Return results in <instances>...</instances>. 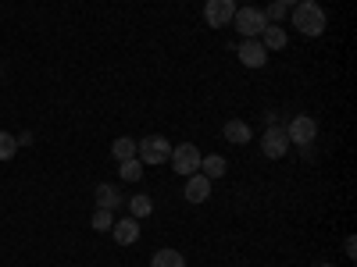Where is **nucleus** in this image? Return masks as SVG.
<instances>
[{"instance_id": "obj_1", "label": "nucleus", "mask_w": 357, "mask_h": 267, "mask_svg": "<svg viewBox=\"0 0 357 267\" xmlns=\"http://www.w3.org/2000/svg\"><path fill=\"white\" fill-rule=\"evenodd\" d=\"M289 22H293V29H296L301 36H321L325 25H329L321 4H296L293 15H289Z\"/></svg>"}, {"instance_id": "obj_2", "label": "nucleus", "mask_w": 357, "mask_h": 267, "mask_svg": "<svg viewBox=\"0 0 357 267\" xmlns=\"http://www.w3.org/2000/svg\"><path fill=\"white\" fill-rule=\"evenodd\" d=\"M200 150L193 143H178V146H172V157H168V164H172V171L175 175H183V178H190V175H197L200 171Z\"/></svg>"}, {"instance_id": "obj_3", "label": "nucleus", "mask_w": 357, "mask_h": 267, "mask_svg": "<svg viewBox=\"0 0 357 267\" xmlns=\"http://www.w3.org/2000/svg\"><path fill=\"white\" fill-rule=\"evenodd\" d=\"M136 157L139 164H165L172 157V143L165 136H143L136 143Z\"/></svg>"}, {"instance_id": "obj_4", "label": "nucleus", "mask_w": 357, "mask_h": 267, "mask_svg": "<svg viewBox=\"0 0 357 267\" xmlns=\"http://www.w3.org/2000/svg\"><path fill=\"white\" fill-rule=\"evenodd\" d=\"M264 15H261V8H236V15H232V29L240 33L243 40H257L261 33H264Z\"/></svg>"}, {"instance_id": "obj_5", "label": "nucleus", "mask_w": 357, "mask_h": 267, "mask_svg": "<svg viewBox=\"0 0 357 267\" xmlns=\"http://www.w3.org/2000/svg\"><path fill=\"white\" fill-rule=\"evenodd\" d=\"M289 136H286V129L282 125H268L264 129V136H261V154L264 157H272V161H282L286 154H289Z\"/></svg>"}, {"instance_id": "obj_6", "label": "nucleus", "mask_w": 357, "mask_h": 267, "mask_svg": "<svg viewBox=\"0 0 357 267\" xmlns=\"http://www.w3.org/2000/svg\"><path fill=\"white\" fill-rule=\"evenodd\" d=\"M286 136H289V143H296V146H304V150H307V146L318 139V122L311 114H296L293 122L286 125Z\"/></svg>"}, {"instance_id": "obj_7", "label": "nucleus", "mask_w": 357, "mask_h": 267, "mask_svg": "<svg viewBox=\"0 0 357 267\" xmlns=\"http://www.w3.org/2000/svg\"><path fill=\"white\" fill-rule=\"evenodd\" d=\"M236 8H240L236 0H207V4H204V22L211 29H225V25H232Z\"/></svg>"}, {"instance_id": "obj_8", "label": "nucleus", "mask_w": 357, "mask_h": 267, "mask_svg": "<svg viewBox=\"0 0 357 267\" xmlns=\"http://www.w3.org/2000/svg\"><path fill=\"white\" fill-rule=\"evenodd\" d=\"M236 57H240L243 68H264L268 65V50L261 47V40H243L240 47H232Z\"/></svg>"}, {"instance_id": "obj_9", "label": "nucleus", "mask_w": 357, "mask_h": 267, "mask_svg": "<svg viewBox=\"0 0 357 267\" xmlns=\"http://www.w3.org/2000/svg\"><path fill=\"white\" fill-rule=\"evenodd\" d=\"M183 196H186V203H204L207 196H211V178H204L200 171H197V175H190V178H186Z\"/></svg>"}, {"instance_id": "obj_10", "label": "nucleus", "mask_w": 357, "mask_h": 267, "mask_svg": "<svg viewBox=\"0 0 357 267\" xmlns=\"http://www.w3.org/2000/svg\"><path fill=\"white\" fill-rule=\"evenodd\" d=\"M111 235H114L118 246H132V243H139V221H136V218L114 221V225H111Z\"/></svg>"}, {"instance_id": "obj_11", "label": "nucleus", "mask_w": 357, "mask_h": 267, "mask_svg": "<svg viewBox=\"0 0 357 267\" xmlns=\"http://www.w3.org/2000/svg\"><path fill=\"white\" fill-rule=\"evenodd\" d=\"M222 136H225L232 146H243V143H250V125L240 122V118H229V122L222 125Z\"/></svg>"}, {"instance_id": "obj_12", "label": "nucleus", "mask_w": 357, "mask_h": 267, "mask_svg": "<svg viewBox=\"0 0 357 267\" xmlns=\"http://www.w3.org/2000/svg\"><path fill=\"white\" fill-rule=\"evenodd\" d=\"M257 40H261V47H264L268 54H272V50H282V47L289 43V36H286L282 25H264V33H261Z\"/></svg>"}, {"instance_id": "obj_13", "label": "nucleus", "mask_w": 357, "mask_h": 267, "mask_svg": "<svg viewBox=\"0 0 357 267\" xmlns=\"http://www.w3.org/2000/svg\"><path fill=\"white\" fill-rule=\"evenodd\" d=\"M93 196H97V207H100V211H118V207H122V193H118L114 186H107V182L97 186Z\"/></svg>"}, {"instance_id": "obj_14", "label": "nucleus", "mask_w": 357, "mask_h": 267, "mask_svg": "<svg viewBox=\"0 0 357 267\" xmlns=\"http://www.w3.org/2000/svg\"><path fill=\"white\" fill-rule=\"evenodd\" d=\"M151 267H186V257L178 253V250H158L154 257H151Z\"/></svg>"}, {"instance_id": "obj_15", "label": "nucleus", "mask_w": 357, "mask_h": 267, "mask_svg": "<svg viewBox=\"0 0 357 267\" xmlns=\"http://www.w3.org/2000/svg\"><path fill=\"white\" fill-rule=\"evenodd\" d=\"M129 214H132L136 221H143V218H151V214H154V200L146 196V193H136V196L129 200Z\"/></svg>"}, {"instance_id": "obj_16", "label": "nucleus", "mask_w": 357, "mask_h": 267, "mask_svg": "<svg viewBox=\"0 0 357 267\" xmlns=\"http://www.w3.org/2000/svg\"><path fill=\"white\" fill-rule=\"evenodd\" d=\"M111 154H114V161H132L136 157V139L132 136H118L111 143Z\"/></svg>"}, {"instance_id": "obj_17", "label": "nucleus", "mask_w": 357, "mask_h": 267, "mask_svg": "<svg viewBox=\"0 0 357 267\" xmlns=\"http://www.w3.org/2000/svg\"><path fill=\"white\" fill-rule=\"evenodd\" d=\"M225 168H229L225 157H200V175H204V178H211V182L225 175Z\"/></svg>"}, {"instance_id": "obj_18", "label": "nucleus", "mask_w": 357, "mask_h": 267, "mask_svg": "<svg viewBox=\"0 0 357 267\" xmlns=\"http://www.w3.org/2000/svg\"><path fill=\"white\" fill-rule=\"evenodd\" d=\"M118 175H122V182H139V178H143V164H139V157H132V161H118Z\"/></svg>"}, {"instance_id": "obj_19", "label": "nucleus", "mask_w": 357, "mask_h": 267, "mask_svg": "<svg viewBox=\"0 0 357 267\" xmlns=\"http://www.w3.org/2000/svg\"><path fill=\"white\" fill-rule=\"evenodd\" d=\"M15 154H18V136L0 132V161H11Z\"/></svg>"}, {"instance_id": "obj_20", "label": "nucleus", "mask_w": 357, "mask_h": 267, "mask_svg": "<svg viewBox=\"0 0 357 267\" xmlns=\"http://www.w3.org/2000/svg\"><path fill=\"white\" fill-rule=\"evenodd\" d=\"M261 15H264V22H268V25H279V22H282V18L289 15V8H282L279 0H272V4H268V8L261 11Z\"/></svg>"}, {"instance_id": "obj_21", "label": "nucleus", "mask_w": 357, "mask_h": 267, "mask_svg": "<svg viewBox=\"0 0 357 267\" xmlns=\"http://www.w3.org/2000/svg\"><path fill=\"white\" fill-rule=\"evenodd\" d=\"M89 225H93V232H111V225H114V211H100V207H97V214L89 218Z\"/></svg>"}, {"instance_id": "obj_22", "label": "nucleus", "mask_w": 357, "mask_h": 267, "mask_svg": "<svg viewBox=\"0 0 357 267\" xmlns=\"http://www.w3.org/2000/svg\"><path fill=\"white\" fill-rule=\"evenodd\" d=\"M343 250H347V257H350V260L357 257V239H354V235H347V243H343Z\"/></svg>"}, {"instance_id": "obj_23", "label": "nucleus", "mask_w": 357, "mask_h": 267, "mask_svg": "<svg viewBox=\"0 0 357 267\" xmlns=\"http://www.w3.org/2000/svg\"><path fill=\"white\" fill-rule=\"evenodd\" d=\"M279 4H282V8H296V4H301V0H279Z\"/></svg>"}, {"instance_id": "obj_24", "label": "nucleus", "mask_w": 357, "mask_h": 267, "mask_svg": "<svg viewBox=\"0 0 357 267\" xmlns=\"http://www.w3.org/2000/svg\"><path fill=\"white\" fill-rule=\"evenodd\" d=\"M318 267H336V264H318Z\"/></svg>"}]
</instances>
